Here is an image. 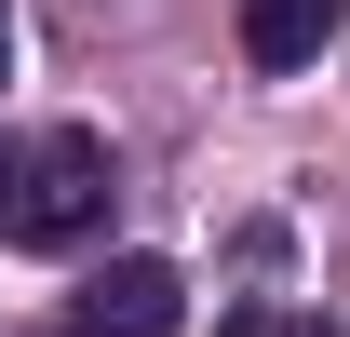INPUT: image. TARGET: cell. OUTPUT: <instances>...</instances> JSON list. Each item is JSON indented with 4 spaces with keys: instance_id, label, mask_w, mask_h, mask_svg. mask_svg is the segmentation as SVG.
<instances>
[{
    "instance_id": "cell-4",
    "label": "cell",
    "mask_w": 350,
    "mask_h": 337,
    "mask_svg": "<svg viewBox=\"0 0 350 337\" xmlns=\"http://www.w3.org/2000/svg\"><path fill=\"white\" fill-rule=\"evenodd\" d=\"M216 337H297V324H283V310H229Z\"/></svg>"
},
{
    "instance_id": "cell-2",
    "label": "cell",
    "mask_w": 350,
    "mask_h": 337,
    "mask_svg": "<svg viewBox=\"0 0 350 337\" xmlns=\"http://www.w3.org/2000/svg\"><path fill=\"white\" fill-rule=\"evenodd\" d=\"M175 324H189V284H175L162 256H108L68 297V337H175Z\"/></svg>"
},
{
    "instance_id": "cell-5",
    "label": "cell",
    "mask_w": 350,
    "mask_h": 337,
    "mask_svg": "<svg viewBox=\"0 0 350 337\" xmlns=\"http://www.w3.org/2000/svg\"><path fill=\"white\" fill-rule=\"evenodd\" d=\"M0 82H14V14H0Z\"/></svg>"
},
{
    "instance_id": "cell-1",
    "label": "cell",
    "mask_w": 350,
    "mask_h": 337,
    "mask_svg": "<svg viewBox=\"0 0 350 337\" xmlns=\"http://www.w3.org/2000/svg\"><path fill=\"white\" fill-rule=\"evenodd\" d=\"M94 216H108V135L94 122H54V135H27L14 162H0V229L14 243H81Z\"/></svg>"
},
{
    "instance_id": "cell-3",
    "label": "cell",
    "mask_w": 350,
    "mask_h": 337,
    "mask_svg": "<svg viewBox=\"0 0 350 337\" xmlns=\"http://www.w3.org/2000/svg\"><path fill=\"white\" fill-rule=\"evenodd\" d=\"M323 27H350V0H243V54L256 68H310Z\"/></svg>"
}]
</instances>
